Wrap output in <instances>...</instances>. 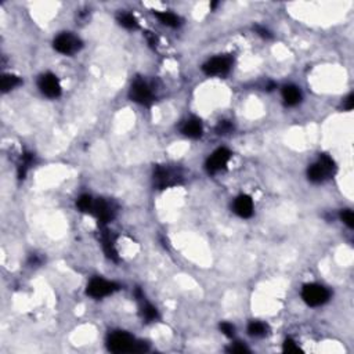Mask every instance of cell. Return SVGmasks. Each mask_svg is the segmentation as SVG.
Returning a JSON list of instances; mask_svg holds the SVG:
<instances>
[{
	"label": "cell",
	"instance_id": "d6986e66",
	"mask_svg": "<svg viewBox=\"0 0 354 354\" xmlns=\"http://www.w3.org/2000/svg\"><path fill=\"white\" fill-rule=\"evenodd\" d=\"M118 21L122 27H125L127 29H136L138 28V23L136 17L130 14V13H120L118 16Z\"/></svg>",
	"mask_w": 354,
	"mask_h": 354
},
{
	"label": "cell",
	"instance_id": "d4e9b609",
	"mask_svg": "<svg viewBox=\"0 0 354 354\" xmlns=\"http://www.w3.org/2000/svg\"><path fill=\"white\" fill-rule=\"evenodd\" d=\"M340 217H342L343 223L346 224L347 227H350V229H353L354 227V215L351 211H343L342 215H340Z\"/></svg>",
	"mask_w": 354,
	"mask_h": 354
},
{
	"label": "cell",
	"instance_id": "30bf717a",
	"mask_svg": "<svg viewBox=\"0 0 354 354\" xmlns=\"http://www.w3.org/2000/svg\"><path fill=\"white\" fill-rule=\"evenodd\" d=\"M230 156H231V152H230L227 148H219L216 149L213 154L209 156V159L206 162V170L209 173H217L219 170H222L226 167V165L229 163Z\"/></svg>",
	"mask_w": 354,
	"mask_h": 354
},
{
	"label": "cell",
	"instance_id": "603a6c76",
	"mask_svg": "<svg viewBox=\"0 0 354 354\" xmlns=\"http://www.w3.org/2000/svg\"><path fill=\"white\" fill-rule=\"evenodd\" d=\"M233 125H231V122H229V120H222V122H219V125L216 126V131L217 134H229V133H231L233 131Z\"/></svg>",
	"mask_w": 354,
	"mask_h": 354
},
{
	"label": "cell",
	"instance_id": "2e32d148",
	"mask_svg": "<svg viewBox=\"0 0 354 354\" xmlns=\"http://www.w3.org/2000/svg\"><path fill=\"white\" fill-rule=\"evenodd\" d=\"M155 17L159 20L160 23L166 25V27H171V28H177L182 25V18L169 12H155Z\"/></svg>",
	"mask_w": 354,
	"mask_h": 354
},
{
	"label": "cell",
	"instance_id": "5bb4252c",
	"mask_svg": "<svg viewBox=\"0 0 354 354\" xmlns=\"http://www.w3.org/2000/svg\"><path fill=\"white\" fill-rule=\"evenodd\" d=\"M182 131L190 138H200L202 136V123L200 119L191 118L184 123Z\"/></svg>",
	"mask_w": 354,
	"mask_h": 354
},
{
	"label": "cell",
	"instance_id": "7a4b0ae2",
	"mask_svg": "<svg viewBox=\"0 0 354 354\" xmlns=\"http://www.w3.org/2000/svg\"><path fill=\"white\" fill-rule=\"evenodd\" d=\"M335 170H336V166H335L333 159L329 158L328 155H321L320 159L308 167V180L313 183H322L326 179L333 176Z\"/></svg>",
	"mask_w": 354,
	"mask_h": 354
},
{
	"label": "cell",
	"instance_id": "484cf974",
	"mask_svg": "<svg viewBox=\"0 0 354 354\" xmlns=\"http://www.w3.org/2000/svg\"><path fill=\"white\" fill-rule=\"evenodd\" d=\"M220 331L223 332L226 336L233 337L234 336L235 328L234 325H231V324H229V322H223V324H220Z\"/></svg>",
	"mask_w": 354,
	"mask_h": 354
},
{
	"label": "cell",
	"instance_id": "9c48e42d",
	"mask_svg": "<svg viewBox=\"0 0 354 354\" xmlns=\"http://www.w3.org/2000/svg\"><path fill=\"white\" fill-rule=\"evenodd\" d=\"M39 89L50 98H56L61 94V85L56 75L45 74L39 78Z\"/></svg>",
	"mask_w": 354,
	"mask_h": 354
},
{
	"label": "cell",
	"instance_id": "f1b7e54d",
	"mask_svg": "<svg viewBox=\"0 0 354 354\" xmlns=\"http://www.w3.org/2000/svg\"><path fill=\"white\" fill-rule=\"evenodd\" d=\"M353 107H354V96L353 94H350V96L346 98V103H344V109L350 111V109H353Z\"/></svg>",
	"mask_w": 354,
	"mask_h": 354
},
{
	"label": "cell",
	"instance_id": "7c38bea8",
	"mask_svg": "<svg viewBox=\"0 0 354 354\" xmlns=\"http://www.w3.org/2000/svg\"><path fill=\"white\" fill-rule=\"evenodd\" d=\"M234 212L240 217L248 219L253 215V202L251 197L240 195L234 202Z\"/></svg>",
	"mask_w": 354,
	"mask_h": 354
},
{
	"label": "cell",
	"instance_id": "277c9868",
	"mask_svg": "<svg viewBox=\"0 0 354 354\" xmlns=\"http://www.w3.org/2000/svg\"><path fill=\"white\" fill-rule=\"evenodd\" d=\"M182 174L177 169L166 167V166H158L154 173V182L156 187L159 189H167L171 186H176L180 183Z\"/></svg>",
	"mask_w": 354,
	"mask_h": 354
},
{
	"label": "cell",
	"instance_id": "ba28073f",
	"mask_svg": "<svg viewBox=\"0 0 354 354\" xmlns=\"http://www.w3.org/2000/svg\"><path fill=\"white\" fill-rule=\"evenodd\" d=\"M118 289V285L115 282H109L103 278H94L90 281V284L87 286V293L93 297H104L108 296L111 293H114Z\"/></svg>",
	"mask_w": 354,
	"mask_h": 354
},
{
	"label": "cell",
	"instance_id": "5b68a950",
	"mask_svg": "<svg viewBox=\"0 0 354 354\" xmlns=\"http://www.w3.org/2000/svg\"><path fill=\"white\" fill-rule=\"evenodd\" d=\"M129 97L131 98V101L141 104V105H149L154 101V96H152L151 89L141 79L134 80V83L130 87V92H129Z\"/></svg>",
	"mask_w": 354,
	"mask_h": 354
},
{
	"label": "cell",
	"instance_id": "3957f363",
	"mask_svg": "<svg viewBox=\"0 0 354 354\" xmlns=\"http://www.w3.org/2000/svg\"><path fill=\"white\" fill-rule=\"evenodd\" d=\"M302 297L308 306H321L329 299V292L326 291V288L318 285V284H308L304 285L302 289Z\"/></svg>",
	"mask_w": 354,
	"mask_h": 354
},
{
	"label": "cell",
	"instance_id": "ac0fdd59",
	"mask_svg": "<svg viewBox=\"0 0 354 354\" xmlns=\"http://www.w3.org/2000/svg\"><path fill=\"white\" fill-rule=\"evenodd\" d=\"M20 83H21V80L16 75H3L2 82H0V87H2V92L7 93L13 90L14 87H17Z\"/></svg>",
	"mask_w": 354,
	"mask_h": 354
},
{
	"label": "cell",
	"instance_id": "4fadbf2b",
	"mask_svg": "<svg viewBox=\"0 0 354 354\" xmlns=\"http://www.w3.org/2000/svg\"><path fill=\"white\" fill-rule=\"evenodd\" d=\"M282 98H284L286 105L293 107V105H297V104L300 103V100H302V93H300V90L297 89L296 86L288 85L282 89Z\"/></svg>",
	"mask_w": 354,
	"mask_h": 354
},
{
	"label": "cell",
	"instance_id": "e0dca14e",
	"mask_svg": "<svg viewBox=\"0 0 354 354\" xmlns=\"http://www.w3.org/2000/svg\"><path fill=\"white\" fill-rule=\"evenodd\" d=\"M137 297L143 302V304H141V314H143V317L145 318L147 321H152L155 320L156 317H158V311H156V308L152 307L149 303H147L145 300H144V296L141 295V292L137 291Z\"/></svg>",
	"mask_w": 354,
	"mask_h": 354
},
{
	"label": "cell",
	"instance_id": "8992f818",
	"mask_svg": "<svg viewBox=\"0 0 354 354\" xmlns=\"http://www.w3.org/2000/svg\"><path fill=\"white\" fill-rule=\"evenodd\" d=\"M80 47L82 42L71 34H61L54 40V49L61 54H74L80 50Z\"/></svg>",
	"mask_w": 354,
	"mask_h": 354
},
{
	"label": "cell",
	"instance_id": "9a60e30c",
	"mask_svg": "<svg viewBox=\"0 0 354 354\" xmlns=\"http://www.w3.org/2000/svg\"><path fill=\"white\" fill-rule=\"evenodd\" d=\"M101 241H103L104 252L107 253V256L116 262L119 257H118V252L115 249V241L112 238V235L109 234V231H107V230L104 231L103 235H101Z\"/></svg>",
	"mask_w": 354,
	"mask_h": 354
},
{
	"label": "cell",
	"instance_id": "7402d4cb",
	"mask_svg": "<svg viewBox=\"0 0 354 354\" xmlns=\"http://www.w3.org/2000/svg\"><path fill=\"white\" fill-rule=\"evenodd\" d=\"M93 202H94V200H93L90 195H82L79 200H78V208H79L82 212H92V208H93Z\"/></svg>",
	"mask_w": 354,
	"mask_h": 354
},
{
	"label": "cell",
	"instance_id": "ffe728a7",
	"mask_svg": "<svg viewBox=\"0 0 354 354\" xmlns=\"http://www.w3.org/2000/svg\"><path fill=\"white\" fill-rule=\"evenodd\" d=\"M248 332L252 336L262 337L267 333V325H264L260 321H252L249 326H248Z\"/></svg>",
	"mask_w": 354,
	"mask_h": 354
},
{
	"label": "cell",
	"instance_id": "8fae6325",
	"mask_svg": "<svg viewBox=\"0 0 354 354\" xmlns=\"http://www.w3.org/2000/svg\"><path fill=\"white\" fill-rule=\"evenodd\" d=\"M90 213L97 217L98 223L107 224L114 219L115 208L109 202H105L104 200H97L93 202V208Z\"/></svg>",
	"mask_w": 354,
	"mask_h": 354
},
{
	"label": "cell",
	"instance_id": "83f0119b",
	"mask_svg": "<svg viewBox=\"0 0 354 354\" xmlns=\"http://www.w3.org/2000/svg\"><path fill=\"white\" fill-rule=\"evenodd\" d=\"M255 31H256L257 34L260 35L262 38H266V39H270V38H271V34H270L269 31H267V29L262 28V27H259V25H257V27H255Z\"/></svg>",
	"mask_w": 354,
	"mask_h": 354
},
{
	"label": "cell",
	"instance_id": "4316f807",
	"mask_svg": "<svg viewBox=\"0 0 354 354\" xmlns=\"http://www.w3.org/2000/svg\"><path fill=\"white\" fill-rule=\"evenodd\" d=\"M229 351H231V353H248L249 351V348L246 347L245 344H242V343H235V344H233L231 347L229 348Z\"/></svg>",
	"mask_w": 354,
	"mask_h": 354
},
{
	"label": "cell",
	"instance_id": "44dd1931",
	"mask_svg": "<svg viewBox=\"0 0 354 354\" xmlns=\"http://www.w3.org/2000/svg\"><path fill=\"white\" fill-rule=\"evenodd\" d=\"M32 159H34V156H32V154H29V152L23 155L21 163H20V166H18V176H20V179H24V177H25L27 170H28L29 166H31V163H32Z\"/></svg>",
	"mask_w": 354,
	"mask_h": 354
},
{
	"label": "cell",
	"instance_id": "6da1fadb",
	"mask_svg": "<svg viewBox=\"0 0 354 354\" xmlns=\"http://www.w3.org/2000/svg\"><path fill=\"white\" fill-rule=\"evenodd\" d=\"M107 346L112 353H141L148 348L144 342H138L129 333L122 331L111 333L107 340Z\"/></svg>",
	"mask_w": 354,
	"mask_h": 354
},
{
	"label": "cell",
	"instance_id": "52a82bcc",
	"mask_svg": "<svg viewBox=\"0 0 354 354\" xmlns=\"http://www.w3.org/2000/svg\"><path fill=\"white\" fill-rule=\"evenodd\" d=\"M233 65V60L230 57H215L209 60L208 63L204 64V72L206 75H212V76H220V75H226Z\"/></svg>",
	"mask_w": 354,
	"mask_h": 354
},
{
	"label": "cell",
	"instance_id": "cb8c5ba5",
	"mask_svg": "<svg viewBox=\"0 0 354 354\" xmlns=\"http://www.w3.org/2000/svg\"><path fill=\"white\" fill-rule=\"evenodd\" d=\"M282 348H284V351H286V353H299V351H302L300 347L295 343V340H292V339H286L285 342H284V347Z\"/></svg>",
	"mask_w": 354,
	"mask_h": 354
}]
</instances>
